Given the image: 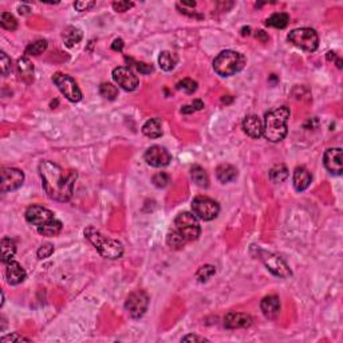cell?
I'll list each match as a JSON object with an SVG mask.
<instances>
[{"instance_id":"obj_1","label":"cell","mask_w":343,"mask_h":343,"mask_svg":"<svg viewBox=\"0 0 343 343\" xmlns=\"http://www.w3.org/2000/svg\"><path fill=\"white\" fill-rule=\"evenodd\" d=\"M39 175L46 195L55 201H68L72 197L76 172H66L52 161H42L39 164Z\"/></svg>"},{"instance_id":"obj_2","label":"cell","mask_w":343,"mask_h":343,"mask_svg":"<svg viewBox=\"0 0 343 343\" xmlns=\"http://www.w3.org/2000/svg\"><path fill=\"white\" fill-rule=\"evenodd\" d=\"M290 109L287 106L271 110L266 114L263 124V136L271 142H279L287 136V121L290 118Z\"/></svg>"},{"instance_id":"obj_3","label":"cell","mask_w":343,"mask_h":343,"mask_svg":"<svg viewBox=\"0 0 343 343\" xmlns=\"http://www.w3.org/2000/svg\"><path fill=\"white\" fill-rule=\"evenodd\" d=\"M84 237L106 259H120L121 256L124 255V245L118 240L110 239L108 236L102 235L97 228L92 227V225L84 229Z\"/></svg>"},{"instance_id":"obj_4","label":"cell","mask_w":343,"mask_h":343,"mask_svg":"<svg viewBox=\"0 0 343 343\" xmlns=\"http://www.w3.org/2000/svg\"><path fill=\"white\" fill-rule=\"evenodd\" d=\"M244 64H245V58L243 54L232 50L220 52L213 60V68L220 76L235 75L236 72L243 70Z\"/></svg>"},{"instance_id":"obj_5","label":"cell","mask_w":343,"mask_h":343,"mask_svg":"<svg viewBox=\"0 0 343 343\" xmlns=\"http://www.w3.org/2000/svg\"><path fill=\"white\" fill-rule=\"evenodd\" d=\"M287 39L290 43H292L295 47L304 50V51L314 52L319 46V36L316 34L314 28L302 27L292 30L288 34Z\"/></svg>"},{"instance_id":"obj_6","label":"cell","mask_w":343,"mask_h":343,"mask_svg":"<svg viewBox=\"0 0 343 343\" xmlns=\"http://www.w3.org/2000/svg\"><path fill=\"white\" fill-rule=\"evenodd\" d=\"M258 256L272 275L282 278V279H287L292 275L291 268L288 267V264L282 256L272 253V252L263 251V249H258Z\"/></svg>"},{"instance_id":"obj_7","label":"cell","mask_w":343,"mask_h":343,"mask_svg":"<svg viewBox=\"0 0 343 343\" xmlns=\"http://www.w3.org/2000/svg\"><path fill=\"white\" fill-rule=\"evenodd\" d=\"M176 229L181 233V235L188 240V241H192V240L199 239L200 233H201V228H200V223L197 217H196L193 213H189V212H183L180 213L175 220Z\"/></svg>"},{"instance_id":"obj_8","label":"cell","mask_w":343,"mask_h":343,"mask_svg":"<svg viewBox=\"0 0 343 343\" xmlns=\"http://www.w3.org/2000/svg\"><path fill=\"white\" fill-rule=\"evenodd\" d=\"M192 211L197 219H201L204 221H211L219 215L220 205L217 201L209 199V197L199 196L192 201Z\"/></svg>"},{"instance_id":"obj_9","label":"cell","mask_w":343,"mask_h":343,"mask_svg":"<svg viewBox=\"0 0 343 343\" xmlns=\"http://www.w3.org/2000/svg\"><path fill=\"white\" fill-rule=\"evenodd\" d=\"M52 82L59 89V92L67 98L70 102H79L82 100V92L71 76L63 72H56L52 76Z\"/></svg>"},{"instance_id":"obj_10","label":"cell","mask_w":343,"mask_h":343,"mask_svg":"<svg viewBox=\"0 0 343 343\" xmlns=\"http://www.w3.org/2000/svg\"><path fill=\"white\" fill-rule=\"evenodd\" d=\"M149 306V296L146 292L141 291V290H137V291L132 292L130 295L128 296V299L125 302V308L126 311L129 312V315L134 318V319H138L141 316L144 315L146 310H148Z\"/></svg>"},{"instance_id":"obj_11","label":"cell","mask_w":343,"mask_h":343,"mask_svg":"<svg viewBox=\"0 0 343 343\" xmlns=\"http://www.w3.org/2000/svg\"><path fill=\"white\" fill-rule=\"evenodd\" d=\"M2 192L7 193L19 189L23 185L24 173L16 168H2Z\"/></svg>"},{"instance_id":"obj_12","label":"cell","mask_w":343,"mask_h":343,"mask_svg":"<svg viewBox=\"0 0 343 343\" xmlns=\"http://www.w3.org/2000/svg\"><path fill=\"white\" fill-rule=\"evenodd\" d=\"M113 79L126 92H134L138 88V78L128 67H116L113 70Z\"/></svg>"},{"instance_id":"obj_13","label":"cell","mask_w":343,"mask_h":343,"mask_svg":"<svg viewBox=\"0 0 343 343\" xmlns=\"http://www.w3.org/2000/svg\"><path fill=\"white\" fill-rule=\"evenodd\" d=\"M26 220L31 225H35L36 228L42 227L44 224H47L48 221L54 220V213H52L50 209L44 207H40V205H31V207L27 208L26 211Z\"/></svg>"},{"instance_id":"obj_14","label":"cell","mask_w":343,"mask_h":343,"mask_svg":"<svg viewBox=\"0 0 343 343\" xmlns=\"http://www.w3.org/2000/svg\"><path fill=\"white\" fill-rule=\"evenodd\" d=\"M145 161L153 168H164L172 161V156L162 146L154 145L145 152Z\"/></svg>"},{"instance_id":"obj_15","label":"cell","mask_w":343,"mask_h":343,"mask_svg":"<svg viewBox=\"0 0 343 343\" xmlns=\"http://www.w3.org/2000/svg\"><path fill=\"white\" fill-rule=\"evenodd\" d=\"M324 166L331 175L340 176L343 172L342 165V149L340 148H330L326 150L323 157Z\"/></svg>"},{"instance_id":"obj_16","label":"cell","mask_w":343,"mask_h":343,"mask_svg":"<svg viewBox=\"0 0 343 343\" xmlns=\"http://www.w3.org/2000/svg\"><path fill=\"white\" fill-rule=\"evenodd\" d=\"M251 324L252 318L248 314H244V312L231 311L224 316V326L229 328V330L249 327Z\"/></svg>"},{"instance_id":"obj_17","label":"cell","mask_w":343,"mask_h":343,"mask_svg":"<svg viewBox=\"0 0 343 343\" xmlns=\"http://www.w3.org/2000/svg\"><path fill=\"white\" fill-rule=\"evenodd\" d=\"M26 276L27 275H26L24 268L22 267L18 262L11 260V262H8V263L6 264V278H7L8 284H11V286H18V284H20L22 282H24Z\"/></svg>"},{"instance_id":"obj_18","label":"cell","mask_w":343,"mask_h":343,"mask_svg":"<svg viewBox=\"0 0 343 343\" xmlns=\"http://www.w3.org/2000/svg\"><path fill=\"white\" fill-rule=\"evenodd\" d=\"M260 307L267 319H276L280 312V299L276 295H268L262 300Z\"/></svg>"},{"instance_id":"obj_19","label":"cell","mask_w":343,"mask_h":343,"mask_svg":"<svg viewBox=\"0 0 343 343\" xmlns=\"http://www.w3.org/2000/svg\"><path fill=\"white\" fill-rule=\"evenodd\" d=\"M243 130L252 138L263 136V122L258 116H248L243 121Z\"/></svg>"},{"instance_id":"obj_20","label":"cell","mask_w":343,"mask_h":343,"mask_svg":"<svg viewBox=\"0 0 343 343\" xmlns=\"http://www.w3.org/2000/svg\"><path fill=\"white\" fill-rule=\"evenodd\" d=\"M16 67H18V74H19L20 79L26 82V83H31L32 80H34V71H35V68H34V64H32L31 60L28 59V56H22L18 60Z\"/></svg>"},{"instance_id":"obj_21","label":"cell","mask_w":343,"mask_h":343,"mask_svg":"<svg viewBox=\"0 0 343 343\" xmlns=\"http://www.w3.org/2000/svg\"><path fill=\"white\" fill-rule=\"evenodd\" d=\"M311 180L312 177L310 175V172L306 168H303V166H298L295 172H294V187H295L298 192L306 191L310 187Z\"/></svg>"},{"instance_id":"obj_22","label":"cell","mask_w":343,"mask_h":343,"mask_svg":"<svg viewBox=\"0 0 343 343\" xmlns=\"http://www.w3.org/2000/svg\"><path fill=\"white\" fill-rule=\"evenodd\" d=\"M82 31H80L78 27H74V26H68L63 30V34H62V38H63L64 44L67 47H74L75 44H78L82 40Z\"/></svg>"},{"instance_id":"obj_23","label":"cell","mask_w":343,"mask_h":343,"mask_svg":"<svg viewBox=\"0 0 343 343\" xmlns=\"http://www.w3.org/2000/svg\"><path fill=\"white\" fill-rule=\"evenodd\" d=\"M216 177L223 184L231 183L237 177V169L229 164H221L216 169Z\"/></svg>"},{"instance_id":"obj_24","label":"cell","mask_w":343,"mask_h":343,"mask_svg":"<svg viewBox=\"0 0 343 343\" xmlns=\"http://www.w3.org/2000/svg\"><path fill=\"white\" fill-rule=\"evenodd\" d=\"M142 133L149 138H158L162 136V122L160 118L146 121V124L142 126Z\"/></svg>"},{"instance_id":"obj_25","label":"cell","mask_w":343,"mask_h":343,"mask_svg":"<svg viewBox=\"0 0 343 343\" xmlns=\"http://www.w3.org/2000/svg\"><path fill=\"white\" fill-rule=\"evenodd\" d=\"M16 253V244L15 241L10 237H3L2 239V263L7 264L11 262L12 258Z\"/></svg>"},{"instance_id":"obj_26","label":"cell","mask_w":343,"mask_h":343,"mask_svg":"<svg viewBox=\"0 0 343 343\" xmlns=\"http://www.w3.org/2000/svg\"><path fill=\"white\" fill-rule=\"evenodd\" d=\"M177 60H179L177 55L170 51H162L158 56V64L164 71H172L176 67Z\"/></svg>"},{"instance_id":"obj_27","label":"cell","mask_w":343,"mask_h":343,"mask_svg":"<svg viewBox=\"0 0 343 343\" xmlns=\"http://www.w3.org/2000/svg\"><path fill=\"white\" fill-rule=\"evenodd\" d=\"M60 231H62V223L56 219L51 220L47 224H44V225L38 228V232H39L40 235L46 236V237H54V236L59 235Z\"/></svg>"},{"instance_id":"obj_28","label":"cell","mask_w":343,"mask_h":343,"mask_svg":"<svg viewBox=\"0 0 343 343\" xmlns=\"http://www.w3.org/2000/svg\"><path fill=\"white\" fill-rule=\"evenodd\" d=\"M191 177H192V181H193L197 187L207 188L208 185H209V179H208L207 172L204 170L201 166H199V165L192 166Z\"/></svg>"},{"instance_id":"obj_29","label":"cell","mask_w":343,"mask_h":343,"mask_svg":"<svg viewBox=\"0 0 343 343\" xmlns=\"http://www.w3.org/2000/svg\"><path fill=\"white\" fill-rule=\"evenodd\" d=\"M288 22H290V16L286 12H276V14H272L270 18L267 19L266 24L270 26V27L275 28H286L287 27Z\"/></svg>"},{"instance_id":"obj_30","label":"cell","mask_w":343,"mask_h":343,"mask_svg":"<svg viewBox=\"0 0 343 343\" xmlns=\"http://www.w3.org/2000/svg\"><path fill=\"white\" fill-rule=\"evenodd\" d=\"M288 177V169L286 165L278 164L275 166H272L271 170H270V180L272 183L280 184L286 181Z\"/></svg>"},{"instance_id":"obj_31","label":"cell","mask_w":343,"mask_h":343,"mask_svg":"<svg viewBox=\"0 0 343 343\" xmlns=\"http://www.w3.org/2000/svg\"><path fill=\"white\" fill-rule=\"evenodd\" d=\"M187 241L188 240L185 239L177 229L169 232L168 236H166V244H168L170 248H173V249H180V248H183Z\"/></svg>"},{"instance_id":"obj_32","label":"cell","mask_w":343,"mask_h":343,"mask_svg":"<svg viewBox=\"0 0 343 343\" xmlns=\"http://www.w3.org/2000/svg\"><path fill=\"white\" fill-rule=\"evenodd\" d=\"M46 50H47V42L44 39H39L36 40V42H34V43L28 44L27 47H26L24 54H26V56L40 55V54H43Z\"/></svg>"},{"instance_id":"obj_33","label":"cell","mask_w":343,"mask_h":343,"mask_svg":"<svg viewBox=\"0 0 343 343\" xmlns=\"http://www.w3.org/2000/svg\"><path fill=\"white\" fill-rule=\"evenodd\" d=\"M0 24L2 27L8 30V31H15L18 28V22H16L15 16L10 14V12H2L0 15Z\"/></svg>"},{"instance_id":"obj_34","label":"cell","mask_w":343,"mask_h":343,"mask_svg":"<svg viewBox=\"0 0 343 343\" xmlns=\"http://www.w3.org/2000/svg\"><path fill=\"white\" fill-rule=\"evenodd\" d=\"M215 274L216 268L213 267V266H211V264H207V266L200 267L199 271L196 272V279L199 280V282H201V283H204V282H207V280L209 279V278H212Z\"/></svg>"},{"instance_id":"obj_35","label":"cell","mask_w":343,"mask_h":343,"mask_svg":"<svg viewBox=\"0 0 343 343\" xmlns=\"http://www.w3.org/2000/svg\"><path fill=\"white\" fill-rule=\"evenodd\" d=\"M100 93L101 96L106 98L109 101L116 100V97L118 96V89L112 83H102L100 86Z\"/></svg>"},{"instance_id":"obj_36","label":"cell","mask_w":343,"mask_h":343,"mask_svg":"<svg viewBox=\"0 0 343 343\" xmlns=\"http://www.w3.org/2000/svg\"><path fill=\"white\" fill-rule=\"evenodd\" d=\"M177 89L179 90H184L187 94H193L197 90V82L191 79V78H185V79H183L181 82L177 83Z\"/></svg>"},{"instance_id":"obj_37","label":"cell","mask_w":343,"mask_h":343,"mask_svg":"<svg viewBox=\"0 0 343 343\" xmlns=\"http://www.w3.org/2000/svg\"><path fill=\"white\" fill-rule=\"evenodd\" d=\"M152 183L154 184V187L157 188H165L168 187L169 183H170V177H169L168 173L165 172H158L156 175L153 176Z\"/></svg>"},{"instance_id":"obj_38","label":"cell","mask_w":343,"mask_h":343,"mask_svg":"<svg viewBox=\"0 0 343 343\" xmlns=\"http://www.w3.org/2000/svg\"><path fill=\"white\" fill-rule=\"evenodd\" d=\"M0 68H2L3 76H7L11 72V59L8 58L6 52L0 54Z\"/></svg>"},{"instance_id":"obj_39","label":"cell","mask_w":343,"mask_h":343,"mask_svg":"<svg viewBox=\"0 0 343 343\" xmlns=\"http://www.w3.org/2000/svg\"><path fill=\"white\" fill-rule=\"evenodd\" d=\"M54 253V245L50 243H46L43 244L42 247L38 249V252H36V255H38V259L43 260V259H47V258H50V256Z\"/></svg>"},{"instance_id":"obj_40","label":"cell","mask_w":343,"mask_h":343,"mask_svg":"<svg viewBox=\"0 0 343 343\" xmlns=\"http://www.w3.org/2000/svg\"><path fill=\"white\" fill-rule=\"evenodd\" d=\"M2 342L7 343V342H31V339H28L26 336L19 335L18 332H12L10 335H6L2 338Z\"/></svg>"},{"instance_id":"obj_41","label":"cell","mask_w":343,"mask_h":343,"mask_svg":"<svg viewBox=\"0 0 343 343\" xmlns=\"http://www.w3.org/2000/svg\"><path fill=\"white\" fill-rule=\"evenodd\" d=\"M133 6H134V4H133L132 2H114V3H113V8H114L117 12L129 11Z\"/></svg>"},{"instance_id":"obj_42","label":"cell","mask_w":343,"mask_h":343,"mask_svg":"<svg viewBox=\"0 0 343 343\" xmlns=\"http://www.w3.org/2000/svg\"><path fill=\"white\" fill-rule=\"evenodd\" d=\"M96 6V2H75L74 3V7H75L76 11L83 12V11H89L90 8H93Z\"/></svg>"},{"instance_id":"obj_43","label":"cell","mask_w":343,"mask_h":343,"mask_svg":"<svg viewBox=\"0 0 343 343\" xmlns=\"http://www.w3.org/2000/svg\"><path fill=\"white\" fill-rule=\"evenodd\" d=\"M134 67H136L141 74H150V72L153 71L152 66L144 63V62H134Z\"/></svg>"},{"instance_id":"obj_44","label":"cell","mask_w":343,"mask_h":343,"mask_svg":"<svg viewBox=\"0 0 343 343\" xmlns=\"http://www.w3.org/2000/svg\"><path fill=\"white\" fill-rule=\"evenodd\" d=\"M181 342H209V339L204 338V336L193 335V334H191V335L184 336L183 339H181Z\"/></svg>"},{"instance_id":"obj_45","label":"cell","mask_w":343,"mask_h":343,"mask_svg":"<svg viewBox=\"0 0 343 343\" xmlns=\"http://www.w3.org/2000/svg\"><path fill=\"white\" fill-rule=\"evenodd\" d=\"M112 48L114 50V51H122V48H124V40L116 39L114 42H113Z\"/></svg>"},{"instance_id":"obj_46","label":"cell","mask_w":343,"mask_h":343,"mask_svg":"<svg viewBox=\"0 0 343 343\" xmlns=\"http://www.w3.org/2000/svg\"><path fill=\"white\" fill-rule=\"evenodd\" d=\"M256 39H259L260 42L266 43V42H268V35L263 30H259V31H256Z\"/></svg>"},{"instance_id":"obj_47","label":"cell","mask_w":343,"mask_h":343,"mask_svg":"<svg viewBox=\"0 0 343 343\" xmlns=\"http://www.w3.org/2000/svg\"><path fill=\"white\" fill-rule=\"evenodd\" d=\"M192 106H193V109H195V110H203L204 102L203 101H200V100H195L193 101V104H192Z\"/></svg>"},{"instance_id":"obj_48","label":"cell","mask_w":343,"mask_h":343,"mask_svg":"<svg viewBox=\"0 0 343 343\" xmlns=\"http://www.w3.org/2000/svg\"><path fill=\"white\" fill-rule=\"evenodd\" d=\"M193 112H195L193 106H188V105L181 109V113H183V114H191V113H193Z\"/></svg>"},{"instance_id":"obj_49","label":"cell","mask_w":343,"mask_h":343,"mask_svg":"<svg viewBox=\"0 0 343 343\" xmlns=\"http://www.w3.org/2000/svg\"><path fill=\"white\" fill-rule=\"evenodd\" d=\"M249 31H251V28H249V27H243V28H241V35H244V36L249 35V34H251V32H249Z\"/></svg>"},{"instance_id":"obj_50","label":"cell","mask_w":343,"mask_h":343,"mask_svg":"<svg viewBox=\"0 0 343 343\" xmlns=\"http://www.w3.org/2000/svg\"><path fill=\"white\" fill-rule=\"evenodd\" d=\"M19 12H20V14H23V15H26V14H28V12H30V8H28V7H22V6H20V7H19Z\"/></svg>"}]
</instances>
